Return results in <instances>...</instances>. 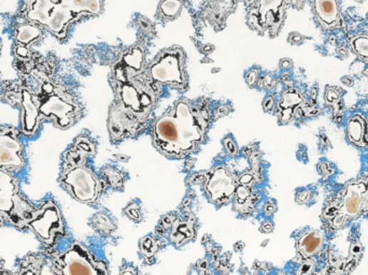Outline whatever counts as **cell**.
Segmentation results:
<instances>
[{
    "label": "cell",
    "instance_id": "11",
    "mask_svg": "<svg viewBox=\"0 0 368 275\" xmlns=\"http://www.w3.org/2000/svg\"><path fill=\"white\" fill-rule=\"evenodd\" d=\"M12 130L0 131V169L24 166L22 145Z\"/></svg>",
    "mask_w": 368,
    "mask_h": 275
},
{
    "label": "cell",
    "instance_id": "9",
    "mask_svg": "<svg viewBox=\"0 0 368 275\" xmlns=\"http://www.w3.org/2000/svg\"><path fill=\"white\" fill-rule=\"evenodd\" d=\"M237 181L225 167H215L209 171L205 184V192L215 205L230 203L236 194Z\"/></svg>",
    "mask_w": 368,
    "mask_h": 275
},
{
    "label": "cell",
    "instance_id": "14",
    "mask_svg": "<svg viewBox=\"0 0 368 275\" xmlns=\"http://www.w3.org/2000/svg\"><path fill=\"white\" fill-rule=\"evenodd\" d=\"M41 111L46 115L56 116L61 126H67L73 120V115L76 111V107L73 103H67L64 99L59 98L58 96H53L44 103L41 107Z\"/></svg>",
    "mask_w": 368,
    "mask_h": 275
},
{
    "label": "cell",
    "instance_id": "16",
    "mask_svg": "<svg viewBox=\"0 0 368 275\" xmlns=\"http://www.w3.org/2000/svg\"><path fill=\"white\" fill-rule=\"evenodd\" d=\"M54 1L63 6L77 19L81 16H96L103 8V0H54Z\"/></svg>",
    "mask_w": 368,
    "mask_h": 275
},
{
    "label": "cell",
    "instance_id": "28",
    "mask_svg": "<svg viewBox=\"0 0 368 275\" xmlns=\"http://www.w3.org/2000/svg\"><path fill=\"white\" fill-rule=\"evenodd\" d=\"M126 212H128V217H131V219H132L133 217V214H136V217H137V219H138V221L139 219H140V209H136V211H133V209L131 208V205L130 207H128V210H126Z\"/></svg>",
    "mask_w": 368,
    "mask_h": 275
},
{
    "label": "cell",
    "instance_id": "18",
    "mask_svg": "<svg viewBox=\"0 0 368 275\" xmlns=\"http://www.w3.org/2000/svg\"><path fill=\"white\" fill-rule=\"evenodd\" d=\"M23 107H24V120H23V130L26 135L35 133L38 124L37 108L31 100V95L27 92L23 93Z\"/></svg>",
    "mask_w": 368,
    "mask_h": 275
},
{
    "label": "cell",
    "instance_id": "7",
    "mask_svg": "<svg viewBox=\"0 0 368 275\" xmlns=\"http://www.w3.org/2000/svg\"><path fill=\"white\" fill-rule=\"evenodd\" d=\"M289 0H257L250 14L252 26L260 33L276 36L285 21Z\"/></svg>",
    "mask_w": 368,
    "mask_h": 275
},
{
    "label": "cell",
    "instance_id": "21",
    "mask_svg": "<svg viewBox=\"0 0 368 275\" xmlns=\"http://www.w3.org/2000/svg\"><path fill=\"white\" fill-rule=\"evenodd\" d=\"M350 46L353 52L368 63V36L357 35L350 40Z\"/></svg>",
    "mask_w": 368,
    "mask_h": 275
},
{
    "label": "cell",
    "instance_id": "27",
    "mask_svg": "<svg viewBox=\"0 0 368 275\" xmlns=\"http://www.w3.org/2000/svg\"><path fill=\"white\" fill-rule=\"evenodd\" d=\"M314 270L315 262L310 260V258H307L302 262V266H300V270L297 271V273H300V274H312V273H314Z\"/></svg>",
    "mask_w": 368,
    "mask_h": 275
},
{
    "label": "cell",
    "instance_id": "2",
    "mask_svg": "<svg viewBox=\"0 0 368 275\" xmlns=\"http://www.w3.org/2000/svg\"><path fill=\"white\" fill-rule=\"evenodd\" d=\"M208 112L188 99L177 101L154 122L152 142L170 160H181L193 153L206 140Z\"/></svg>",
    "mask_w": 368,
    "mask_h": 275
},
{
    "label": "cell",
    "instance_id": "6",
    "mask_svg": "<svg viewBox=\"0 0 368 275\" xmlns=\"http://www.w3.org/2000/svg\"><path fill=\"white\" fill-rule=\"evenodd\" d=\"M27 18L46 25L59 38L66 37L68 25L77 19L54 0H33L27 10Z\"/></svg>",
    "mask_w": 368,
    "mask_h": 275
},
{
    "label": "cell",
    "instance_id": "25",
    "mask_svg": "<svg viewBox=\"0 0 368 275\" xmlns=\"http://www.w3.org/2000/svg\"><path fill=\"white\" fill-rule=\"evenodd\" d=\"M181 0H163L160 10L167 18H175L181 10Z\"/></svg>",
    "mask_w": 368,
    "mask_h": 275
},
{
    "label": "cell",
    "instance_id": "24",
    "mask_svg": "<svg viewBox=\"0 0 368 275\" xmlns=\"http://www.w3.org/2000/svg\"><path fill=\"white\" fill-rule=\"evenodd\" d=\"M94 224L96 229L105 234H111L116 228V222L107 214H97L94 219Z\"/></svg>",
    "mask_w": 368,
    "mask_h": 275
},
{
    "label": "cell",
    "instance_id": "4",
    "mask_svg": "<svg viewBox=\"0 0 368 275\" xmlns=\"http://www.w3.org/2000/svg\"><path fill=\"white\" fill-rule=\"evenodd\" d=\"M150 78L158 84H168L177 90L188 88L185 54L182 48H169L162 51L147 69Z\"/></svg>",
    "mask_w": 368,
    "mask_h": 275
},
{
    "label": "cell",
    "instance_id": "10",
    "mask_svg": "<svg viewBox=\"0 0 368 275\" xmlns=\"http://www.w3.org/2000/svg\"><path fill=\"white\" fill-rule=\"evenodd\" d=\"M368 192L366 183L364 181L350 182L344 187L342 202L340 204L338 217L334 221V225L339 227L340 225L359 217L363 207L364 200H366Z\"/></svg>",
    "mask_w": 368,
    "mask_h": 275
},
{
    "label": "cell",
    "instance_id": "30",
    "mask_svg": "<svg viewBox=\"0 0 368 275\" xmlns=\"http://www.w3.org/2000/svg\"><path fill=\"white\" fill-rule=\"evenodd\" d=\"M367 181H368V180H367ZM365 183H366V182H365ZM366 187H367V192H368V183H366Z\"/></svg>",
    "mask_w": 368,
    "mask_h": 275
},
{
    "label": "cell",
    "instance_id": "1",
    "mask_svg": "<svg viewBox=\"0 0 368 275\" xmlns=\"http://www.w3.org/2000/svg\"><path fill=\"white\" fill-rule=\"evenodd\" d=\"M114 100L108 128L113 142L137 137L147 126L160 96V84L150 78L139 46L123 53L112 69Z\"/></svg>",
    "mask_w": 368,
    "mask_h": 275
},
{
    "label": "cell",
    "instance_id": "22",
    "mask_svg": "<svg viewBox=\"0 0 368 275\" xmlns=\"http://www.w3.org/2000/svg\"><path fill=\"white\" fill-rule=\"evenodd\" d=\"M41 35V31L31 25H22L16 31V40L21 43H31L33 40L37 39Z\"/></svg>",
    "mask_w": 368,
    "mask_h": 275
},
{
    "label": "cell",
    "instance_id": "23",
    "mask_svg": "<svg viewBox=\"0 0 368 275\" xmlns=\"http://www.w3.org/2000/svg\"><path fill=\"white\" fill-rule=\"evenodd\" d=\"M362 255H363V245L361 243H353L351 245L350 251H349L348 260H347L346 264H344L346 272L349 273L354 270L355 266H357L359 260H361Z\"/></svg>",
    "mask_w": 368,
    "mask_h": 275
},
{
    "label": "cell",
    "instance_id": "8",
    "mask_svg": "<svg viewBox=\"0 0 368 275\" xmlns=\"http://www.w3.org/2000/svg\"><path fill=\"white\" fill-rule=\"evenodd\" d=\"M29 224L36 234L48 244H53L57 237L64 234V224L61 219V212L56 204L51 201L33 213Z\"/></svg>",
    "mask_w": 368,
    "mask_h": 275
},
{
    "label": "cell",
    "instance_id": "5",
    "mask_svg": "<svg viewBox=\"0 0 368 275\" xmlns=\"http://www.w3.org/2000/svg\"><path fill=\"white\" fill-rule=\"evenodd\" d=\"M55 272L59 274H108V266L103 260L95 257L90 249L80 243H73L55 261Z\"/></svg>",
    "mask_w": 368,
    "mask_h": 275
},
{
    "label": "cell",
    "instance_id": "12",
    "mask_svg": "<svg viewBox=\"0 0 368 275\" xmlns=\"http://www.w3.org/2000/svg\"><path fill=\"white\" fill-rule=\"evenodd\" d=\"M16 198L18 183L11 175L0 170V224L3 223L4 217L14 210Z\"/></svg>",
    "mask_w": 368,
    "mask_h": 275
},
{
    "label": "cell",
    "instance_id": "13",
    "mask_svg": "<svg viewBox=\"0 0 368 275\" xmlns=\"http://www.w3.org/2000/svg\"><path fill=\"white\" fill-rule=\"evenodd\" d=\"M324 234L321 230H308L296 239V251L302 260L312 257L322 249Z\"/></svg>",
    "mask_w": 368,
    "mask_h": 275
},
{
    "label": "cell",
    "instance_id": "26",
    "mask_svg": "<svg viewBox=\"0 0 368 275\" xmlns=\"http://www.w3.org/2000/svg\"><path fill=\"white\" fill-rule=\"evenodd\" d=\"M224 147H225L226 152L230 154V156H237L238 154V147H237V143L235 142L232 138L226 137L223 140Z\"/></svg>",
    "mask_w": 368,
    "mask_h": 275
},
{
    "label": "cell",
    "instance_id": "20",
    "mask_svg": "<svg viewBox=\"0 0 368 275\" xmlns=\"http://www.w3.org/2000/svg\"><path fill=\"white\" fill-rule=\"evenodd\" d=\"M106 182L114 190H122L126 184V175L114 167H106L103 171Z\"/></svg>",
    "mask_w": 368,
    "mask_h": 275
},
{
    "label": "cell",
    "instance_id": "3",
    "mask_svg": "<svg viewBox=\"0 0 368 275\" xmlns=\"http://www.w3.org/2000/svg\"><path fill=\"white\" fill-rule=\"evenodd\" d=\"M96 153V147L91 139L78 138L76 142L64 154L61 181L71 196L84 203H95L103 192V181L94 172L88 158Z\"/></svg>",
    "mask_w": 368,
    "mask_h": 275
},
{
    "label": "cell",
    "instance_id": "19",
    "mask_svg": "<svg viewBox=\"0 0 368 275\" xmlns=\"http://www.w3.org/2000/svg\"><path fill=\"white\" fill-rule=\"evenodd\" d=\"M302 97L294 90H290L283 95L282 101H281V114H282L281 120L283 123H287L292 118L296 108L302 103Z\"/></svg>",
    "mask_w": 368,
    "mask_h": 275
},
{
    "label": "cell",
    "instance_id": "17",
    "mask_svg": "<svg viewBox=\"0 0 368 275\" xmlns=\"http://www.w3.org/2000/svg\"><path fill=\"white\" fill-rule=\"evenodd\" d=\"M347 130H348V138L351 142L354 143L359 147H367L366 122L363 116L357 114L351 118L347 123Z\"/></svg>",
    "mask_w": 368,
    "mask_h": 275
},
{
    "label": "cell",
    "instance_id": "15",
    "mask_svg": "<svg viewBox=\"0 0 368 275\" xmlns=\"http://www.w3.org/2000/svg\"><path fill=\"white\" fill-rule=\"evenodd\" d=\"M317 19L323 28H334L339 21L337 0H314Z\"/></svg>",
    "mask_w": 368,
    "mask_h": 275
},
{
    "label": "cell",
    "instance_id": "29",
    "mask_svg": "<svg viewBox=\"0 0 368 275\" xmlns=\"http://www.w3.org/2000/svg\"><path fill=\"white\" fill-rule=\"evenodd\" d=\"M366 202H367V208H368V194H367V197H366Z\"/></svg>",
    "mask_w": 368,
    "mask_h": 275
}]
</instances>
